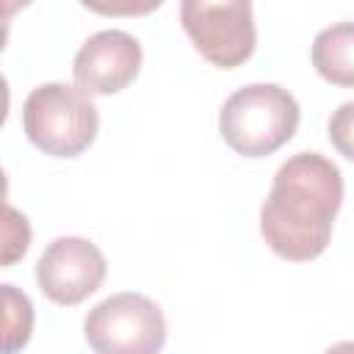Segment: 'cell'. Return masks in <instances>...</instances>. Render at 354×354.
Instances as JSON below:
<instances>
[{
    "label": "cell",
    "instance_id": "6da1fadb",
    "mask_svg": "<svg viewBox=\"0 0 354 354\" xmlns=\"http://www.w3.org/2000/svg\"><path fill=\"white\" fill-rule=\"evenodd\" d=\"M343 205V174L321 152H296L274 174L260 207V235L290 263H310L326 252Z\"/></svg>",
    "mask_w": 354,
    "mask_h": 354
},
{
    "label": "cell",
    "instance_id": "7a4b0ae2",
    "mask_svg": "<svg viewBox=\"0 0 354 354\" xmlns=\"http://www.w3.org/2000/svg\"><path fill=\"white\" fill-rule=\"evenodd\" d=\"M301 111L293 94L277 83H252L232 91L218 111V133L243 158H266L288 144Z\"/></svg>",
    "mask_w": 354,
    "mask_h": 354
},
{
    "label": "cell",
    "instance_id": "3957f363",
    "mask_svg": "<svg viewBox=\"0 0 354 354\" xmlns=\"http://www.w3.org/2000/svg\"><path fill=\"white\" fill-rule=\"evenodd\" d=\"M22 130L33 147L53 158H77L100 130L97 105L66 83H41L22 102Z\"/></svg>",
    "mask_w": 354,
    "mask_h": 354
},
{
    "label": "cell",
    "instance_id": "277c9868",
    "mask_svg": "<svg viewBox=\"0 0 354 354\" xmlns=\"http://www.w3.org/2000/svg\"><path fill=\"white\" fill-rule=\"evenodd\" d=\"M83 335L94 354H160L166 318L152 299L124 290L88 310Z\"/></svg>",
    "mask_w": 354,
    "mask_h": 354
},
{
    "label": "cell",
    "instance_id": "5b68a950",
    "mask_svg": "<svg viewBox=\"0 0 354 354\" xmlns=\"http://www.w3.org/2000/svg\"><path fill=\"white\" fill-rule=\"evenodd\" d=\"M180 19L194 41V47L213 66L232 69L252 58L254 53V17L246 0H185L180 6Z\"/></svg>",
    "mask_w": 354,
    "mask_h": 354
},
{
    "label": "cell",
    "instance_id": "8992f818",
    "mask_svg": "<svg viewBox=\"0 0 354 354\" xmlns=\"http://www.w3.org/2000/svg\"><path fill=\"white\" fill-rule=\"evenodd\" d=\"M108 263L97 243L75 235L55 238L36 263V282L41 293L61 307L88 299L102 285Z\"/></svg>",
    "mask_w": 354,
    "mask_h": 354
},
{
    "label": "cell",
    "instance_id": "52a82bcc",
    "mask_svg": "<svg viewBox=\"0 0 354 354\" xmlns=\"http://www.w3.org/2000/svg\"><path fill=\"white\" fill-rule=\"evenodd\" d=\"M141 69V44L124 30H100L88 36L72 64L75 86L88 97H108L127 88Z\"/></svg>",
    "mask_w": 354,
    "mask_h": 354
},
{
    "label": "cell",
    "instance_id": "ba28073f",
    "mask_svg": "<svg viewBox=\"0 0 354 354\" xmlns=\"http://www.w3.org/2000/svg\"><path fill=\"white\" fill-rule=\"evenodd\" d=\"M313 66L315 72L343 88H354V22H335L313 39Z\"/></svg>",
    "mask_w": 354,
    "mask_h": 354
},
{
    "label": "cell",
    "instance_id": "9c48e42d",
    "mask_svg": "<svg viewBox=\"0 0 354 354\" xmlns=\"http://www.w3.org/2000/svg\"><path fill=\"white\" fill-rule=\"evenodd\" d=\"M0 288H3V307H6L3 354H17L30 340V332H33V304L14 285H0Z\"/></svg>",
    "mask_w": 354,
    "mask_h": 354
},
{
    "label": "cell",
    "instance_id": "30bf717a",
    "mask_svg": "<svg viewBox=\"0 0 354 354\" xmlns=\"http://www.w3.org/2000/svg\"><path fill=\"white\" fill-rule=\"evenodd\" d=\"M326 130H329L332 147L343 158L354 160V100L351 102H343V105H337V111H332Z\"/></svg>",
    "mask_w": 354,
    "mask_h": 354
},
{
    "label": "cell",
    "instance_id": "8fae6325",
    "mask_svg": "<svg viewBox=\"0 0 354 354\" xmlns=\"http://www.w3.org/2000/svg\"><path fill=\"white\" fill-rule=\"evenodd\" d=\"M30 243V227L28 218L19 216L11 205L6 207V254H3V266H11L17 257H22L28 252Z\"/></svg>",
    "mask_w": 354,
    "mask_h": 354
},
{
    "label": "cell",
    "instance_id": "7c38bea8",
    "mask_svg": "<svg viewBox=\"0 0 354 354\" xmlns=\"http://www.w3.org/2000/svg\"><path fill=\"white\" fill-rule=\"evenodd\" d=\"M324 354H354V340H340V343L329 346Z\"/></svg>",
    "mask_w": 354,
    "mask_h": 354
}]
</instances>
